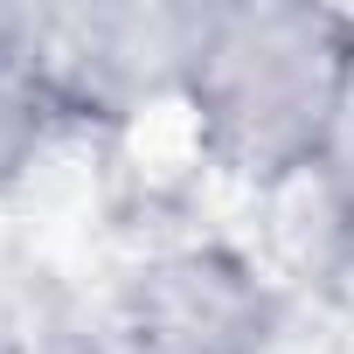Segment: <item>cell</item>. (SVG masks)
I'll list each match as a JSON object with an SVG mask.
<instances>
[{
	"label": "cell",
	"mask_w": 354,
	"mask_h": 354,
	"mask_svg": "<svg viewBox=\"0 0 354 354\" xmlns=\"http://www.w3.org/2000/svg\"><path fill=\"white\" fill-rule=\"evenodd\" d=\"M125 333L139 354H271L278 306L243 257L188 243L139 271Z\"/></svg>",
	"instance_id": "obj_3"
},
{
	"label": "cell",
	"mask_w": 354,
	"mask_h": 354,
	"mask_svg": "<svg viewBox=\"0 0 354 354\" xmlns=\"http://www.w3.org/2000/svg\"><path fill=\"white\" fill-rule=\"evenodd\" d=\"M0 354H111V340L97 326H84L77 313H21L0 326Z\"/></svg>",
	"instance_id": "obj_5"
},
{
	"label": "cell",
	"mask_w": 354,
	"mask_h": 354,
	"mask_svg": "<svg viewBox=\"0 0 354 354\" xmlns=\"http://www.w3.org/2000/svg\"><path fill=\"white\" fill-rule=\"evenodd\" d=\"M56 125H63V111H56V97H49V84L21 42V21L0 15V202L35 174Z\"/></svg>",
	"instance_id": "obj_4"
},
{
	"label": "cell",
	"mask_w": 354,
	"mask_h": 354,
	"mask_svg": "<svg viewBox=\"0 0 354 354\" xmlns=\"http://www.w3.org/2000/svg\"><path fill=\"white\" fill-rule=\"evenodd\" d=\"M15 21L63 118L181 97L195 8H49Z\"/></svg>",
	"instance_id": "obj_2"
},
{
	"label": "cell",
	"mask_w": 354,
	"mask_h": 354,
	"mask_svg": "<svg viewBox=\"0 0 354 354\" xmlns=\"http://www.w3.org/2000/svg\"><path fill=\"white\" fill-rule=\"evenodd\" d=\"M347 91L354 15L313 0H216L195 8L174 104L223 174L278 188L326 167Z\"/></svg>",
	"instance_id": "obj_1"
},
{
	"label": "cell",
	"mask_w": 354,
	"mask_h": 354,
	"mask_svg": "<svg viewBox=\"0 0 354 354\" xmlns=\"http://www.w3.org/2000/svg\"><path fill=\"white\" fill-rule=\"evenodd\" d=\"M326 181L340 188V202L354 209V91H347V111H340V132H333V146H326Z\"/></svg>",
	"instance_id": "obj_6"
}]
</instances>
